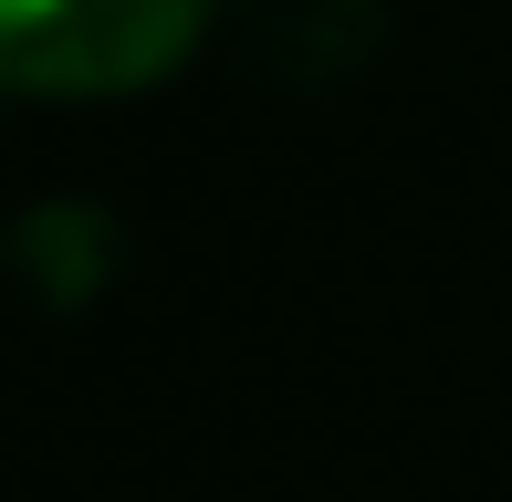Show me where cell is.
<instances>
[{"label":"cell","instance_id":"1","mask_svg":"<svg viewBox=\"0 0 512 502\" xmlns=\"http://www.w3.org/2000/svg\"><path fill=\"white\" fill-rule=\"evenodd\" d=\"M199 32L209 0H0V74L21 95H136Z\"/></svg>","mask_w":512,"mask_h":502}]
</instances>
